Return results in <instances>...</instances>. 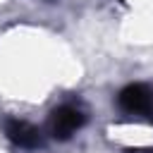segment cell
Instances as JSON below:
<instances>
[{
    "instance_id": "1",
    "label": "cell",
    "mask_w": 153,
    "mask_h": 153,
    "mask_svg": "<svg viewBox=\"0 0 153 153\" xmlns=\"http://www.w3.org/2000/svg\"><path fill=\"white\" fill-rule=\"evenodd\" d=\"M84 122H86L84 110L79 105L65 103V105H60V108H55L50 112V117H48V131H50L53 139L67 141V139H72V134H76L84 127Z\"/></svg>"
},
{
    "instance_id": "2",
    "label": "cell",
    "mask_w": 153,
    "mask_h": 153,
    "mask_svg": "<svg viewBox=\"0 0 153 153\" xmlns=\"http://www.w3.org/2000/svg\"><path fill=\"white\" fill-rule=\"evenodd\" d=\"M117 105L127 115H139L153 122V88L148 84H129L117 93Z\"/></svg>"
},
{
    "instance_id": "3",
    "label": "cell",
    "mask_w": 153,
    "mask_h": 153,
    "mask_svg": "<svg viewBox=\"0 0 153 153\" xmlns=\"http://www.w3.org/2000/svg\"><path fill=\"white\" fill-rule=\"evenodd\" d=\"M5 134L19 148H36V146H41V131L31 122H26V120H17V117L5 120Z\"/></svg>"
},
{
    "instance_id": "4",
    "label": "cell",
    "mask_w": 153,
    "mask_h": 153,
    "mask_svg": "<svg viewBox=\"0 0 153 153\" xmlns=\"http://www.w3.org/2000/svg\"><path fill=\"white\" fill-rule=\"evenodd\" d=\"M124 153H153L151 148H127Z\"/></svg>"
}]
</instances>
